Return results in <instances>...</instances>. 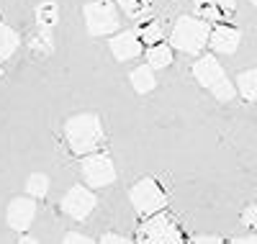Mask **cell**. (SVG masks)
<instances>
[{
	"label": "cell",
	"instance_id": "cell-1",
	"mask_svg": "<svg viewBox=\"0 0 257 244\" xmlns=\"http://www.w3.org/2000/svg\"><path fill=\"white\" fill-rule=\"evenodd\" d=\"M64 142H67L70 152L77 157L85 154L100 152L103 142H105V131H103V121L98 113H77L64 121Z\"/></svg>",
	"mask_w": 257,
	"mask_h": 244
},
{
	"label": "cell",
	"instance_id": "cell-2",
	"mask_svg": "<svg viewBox=\"0 0 257 244\" xmlns=\"http://www.w3.org/2000/svg\"><path fill=\"white\" fill-rule=\"evenodd\" d=\"M208 34H211V24L198 16H180L175 21L173 31H170V49L173 52H183L190 57H201L208 47Z\"/></svg>",
	"mask_w": 257,
	"mask_h": 244
},
{
	"label": "cell",
	"instance_id": "cell-3",
	"mask_svg": "<svg viewBox=\"0 0 257 244\" xmlns=\"http://www.w3.org/2000/svg\"><path fill=\"white\" fill-rule=\"evenodd\" d=\"M193 77L201 87L216 98L219 103H231L237 90H234V82L226 77L224 64L213 57V54H201L196 62H193Z\"/></svg>",
	"mask_w": 257,
	"mask_h": 244
},
{
	"label": "cell",
	"instance_id": "cell-4",
	"mask_svg": "<svg viewBox=\"0 0 257 244\" xmlns=\"http://www.w3.org/2000/svg\"><path fill=\"white\" fill-rule=\"evenodd\" d=\"M137 244H183V231L173 216L160 211L142 218L137 229Z\"/></svg>",
	"mask_w": 257,
	"mask_h": 244
},
{
	"label": "cell",
	"instance_id": "cell-5",
	"mask_svg": "<svg viewBox=\"0 0 257 244\" xmlns=\"http://www.w3.org/2000/svg\"><path fill=\"white\" fill-rule=\"evenodd\" d=\"M82 18L90 36H113L121 26L118 8L111 0H90V3H85Z\"/></svg>",
	"mask_w": 257,
	"mask_h": 244
},
{
	"label": "cell",
	"instance_id": "cell-6",
	"mask_svg": "<svg viewBox=\"0 0 257 244\" xmlns=\"http://www.w3.org/2000/svg\"><path fill=\"white\" fill-rule=\"evenodd\" d=\"M128 201H132L134 211L142 218L167 208V195H165V190L160 188V183L155 180V177H142V180H137L132 185V190H128Z\"/></svg>",
	"mask_w": 257,
	"mask_h": 244
},
{
	"label": "cell",
	"instance_id": "cell-7",
	"mask_svg": "<svg viewBox=\"0 0 257 244\" xmlns=\"http://www.w3.org/2000/svg\"><path fill=\"white\" fill-rule=\"evenodd\" d=\"M80 177H82L85 188H90V190L108 188L116 183V165L103 152L85 154V157H80Z\"/></svg>",
	"mask_w": 257,
	"mask_h": 244
},
{
	"label": "cell",
	"instance_id": "cell-8",
	"mask_svg": "<svg viewBox=\"0 0 257 244\" xmlns=\"http://www.w3.org/2000/svg\"><path fill=\"white\" fill-rule=\"evenodd\" d=\"M98 206V198L90 188H85V185H72L67 193L62 195V201H59V208L64 216H70L75 221H85Z\"/></svg>",
	"mask_w": 257,
	"mask_h": 244
},
{
	"label": "cell",
	"instance_id": "cell-9",
	"mask_svg": "<svg viewBox=\"0 0 257 244\" xmlns=\"http://www.w3.org/2000/svg\"><path fill=\"white\" fill-rule=\"evenodd\" d=\"M242 44V31L231 24H216L211 26V34H208V49L213 54H221V57H231L237 54Z\"/></svg>",
	"mask_w": 257,
	"mask_h": 244
},
{
	"label": "cell",
	"instance_id": "cell-10",
	"mask_svg": "<svg viewBox=\"0 0 257 244\" xmlns=\"http://www.w3.org/2000/svg\"><path fill=\"white\" fill-rule=\"evenodd\" d=\"M34 218H36V201L29 195H18L13 198V201L8 203V211H6V221H8V226L13 231H29L31 224H34Z\"/></svg>",
	"mask_w": 257,
	"mask_h": 244
},
{
	"label": "cell",
	"instance_id": "cell-11",
	"mask_svg": "<svg viewBox=\"0 0 257 244\" xmlns=\"http://www.w3.org/2000/svg\"><path fill=\"white\" fill-rule=\"evenodd\" d=\"M108 49L116 62H132V59L142 57V52H144L142 41L137 39L134 31H116L108 41Z\"/></svg>",
	"mask_w": 257,
	"mask_h": 244
},
{
	"label": "cell",
	"instance_id": "cell-12",
	"mask_svg": "<svg viewBox=\"0 0 257 244\" xmlns=\"http://www.w3.org/2000/svg\"><path fill=\"white\" fill-rule=\"evenodd\" d=\"M173 49H170V44L167 41H157V44H152V47H147L144 49V64L147 67H152V70H165V67H170L173 64Z\"/></svg>",
	"mask_w": 257,
	"mask_h": 244
},
{
	"label": "cell",
	"instance_id": "cell-13",
	"mask_svg": "<svg viewBox=\"0 0 257 244\" xmlns=\"http://www.w3.org/2000/svg\"><path fill=\"white\" fill-rule=\"evenodd\" d=\"M128 82H132V87L144 95V93H152L155 85H157V77H155V70L147 67V64H139V67H134L132 72H128Z\"/></svg>",
	"mask_w": 257,
	"mask_h": 244
},
{
	"label": "cell",
	"instance_id": "cell-14",
	"mask_svg": "<svg viewBox=\"0 0 257 244\" xmlns=\"http://www.w3.org/2000/svg\"><path fill=\"white\" fill-rule=\"evenodd\" d=\"M18 49H21V34L8 24H0V62H8Z\"/></svg>",
	"mask_w": 257,
	"mask_h": 244
},
{
	"label": "cell",
	"instance_id": "cell-15",
	"mask_svg": "<svg viewBox=\"0 0 257 244\" xmlns=\"http://www.w3.org/2000/svg\"><path fill=\"white\" fill-rule=\"evenodd\" d=\"M234 13H237V0H211V8L203 11L198 18L213 24V21H229Z\"/></svg>",
	"mask_w": 257,
	"mask_h": 244
},
{
	"label": "cell",
	"instance_id": "cell-16",
	"mask_svg": "<svg viewBox=\"0 0 257 244\" xmlns=\"http://www.w3.org/2000/svg\"><path fill=\"white\" fill-rule=\"evenodd\" d=\"M59 21V6L54 3V0H44L41 6H36V24L41 31H49L57 26Z\"/></svg>",
	"mask_w": 257,
	"mask_h": 244
},
{
	"label": "cell",
	"instance_id": "cell-17",
	"mask_svg": "<svg viewBox=\"0 0 257 244\" xmlns=\"http://www.w3.org/2000/svg\"><path fill=\"white\" fill-rule=\"evenodd\" d=\"M134 34L142 41V47H152V44H157V41H165V31L160 26V21H142Z\"/></svg>",
	"mask_w": 257,
	"mask_h": 244
},
{
	"label": "cell",
	"instance_id": "cell-18",
	"mask_svg": "<svg viewBox=\"0 0 257 244\" xmlns=\"http://www.w3.org/2000/svg\"><path fill=\"white\" fill-rule=\"evenodd\" d=\"M234 90H237L244 100H254L257 98V72L254 70H244L237 75V80H234Z\"/></svg>",
	"mask_w": 257,
	"mask_h": 244
},
{
	"label": "cell",
	"instance_id": "cell-19",
	"mask_svg": "<svg viewBox=\"0 0 257 244\" xmlns=\"http://www.w3.org/2000/svg\"><path fill=\"white\" fill-rule=\"evenodd\" d=\"M26 193H29V198H34V201L44 198V195L49 193V175H44V172L29 175V180H26Z\"/></svg>",
	"mask_w": 257,
	"mask_h": 244
},
{
	"label": "cell",
	"instance_id": "cell-20",
	"mask_svg": "<svg viewBox=\"0 0 257 244\" xmlns=\"http://www.w3.org/2000/svg\"><path fill=\"white\" fill-rule=\"evenodd\" d=\"M118 8L128 18H144V13H149V0H118Z\"/></svg>",
	"mask_w": 257,
	"mask_h": 244
},
{
	"label": "cell",
	"instance_id": "cell-21",
	"mask_svg": "<svg viewBox=\"0 0 257 244\" xmlns=\"http://www.w3.org/2000/svg\"><path fill=\"white\" fill-rule=\"evenodd\" d=\"M95 244H134L132 239H126L123 234H116V231H108V234H103Z\"/></svg>",
	"mask_w": 257,
	"mask_h": 244
},
{
	"label": "cell",
	"instance_id": "cell-22",
	"mask_svg": "<svg viewBox=\"0 0 257 244\" xmlns=\"http://www.w3.org/2000/svg\"><path fill=\"white\" fill-rule=\"evenodd\" d=\"M62 244H95V241L90 236L80 234V231H67V234H64V239H62Z\"/></svg>",
	"mask_w": 257,
	"mask_h": 244
},
{
	"label": "cell",
	"instance_id": "cell-23",
	"mask_svg": "<svg viewBox=\"0 0 257 244\" xmlns=\"http://www.w3.org/2000/svg\"><path fill=\"white\" fill-rule=\"evenodd\" d=\"M254 216H257V208H254V203H252V206H247L244 213H242V224H244V226H254Z\"/></svg>",
	"mask_w": 257,
	"mask_h": 244
},
{
	"label": "cell",
	"instance_id": "cell-24",
	"mask_svg": "<svg viewBox=\"0 0 257 244\" xmlns=\"http://www.w3.org/2000/svg\"><path fill=\"white\" fill-rule=\"evenodd\" d=\"M193 244H224V239L216 236V234H203V236H196Z\"/></svg>",
	"mask_w": 257,
	"mask_h": 244
},
{
	"label": "cell",
	"instance_id": "cell-25",
	"mask_svg": "<svg viewBox=\"0 0 257 244\" xmlns=\"http://www.w3.org/2000/svg\"><path fill=\"white\" fill-rule=\"evenodd\" d=\"M226 244H257L252 236H234V239H229Z\"/></svg>",
	"mask_w": 257,
	"mask_h": 244
},
{
	"label": "cell",
	"instance_id": "cell-26",
	"mask_svg": "<svg viewBox=\"0 0 257 244\" xmlns=\"http://www.w3.org/2000/svg\"><path fill=\"white\" fill-rule=\"evenodd\" d=\"M18 244H39V241H36L34 236H21V239H18Z\"/></svg>",
	"mask_w": 257,
	"mask_h": 244
},
{
	"label": "cell",
	"instance_id": "cell-27",
	"mask_svg": "<svg viewBox=\"0 0 257 244\" xmlns=\"http://www.w3.org/2000/svg\"><path fill=\"white\" fill-rule=\"evenodd\" d=\"M0 80H3V67H0Z\"/></svg>",
	"mask_w": 257,
	"mask_h": 244
},
{
	"label": "cell",
	"instance_id": "cell-28",
	"mask_svg": "<svg viewBox=\"0 0 257 244\" xmlns=\"http://www.w3.org/2000/svg\"><path fill=\"white\" fill-rule=\"evenodd\" d=\"M249 3H252V6H254V3H257V0H249Z\"/></svg>",
	"mask_w": 257,
	"mask_h": 244
}]
</instances>
